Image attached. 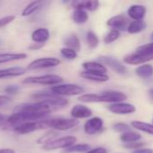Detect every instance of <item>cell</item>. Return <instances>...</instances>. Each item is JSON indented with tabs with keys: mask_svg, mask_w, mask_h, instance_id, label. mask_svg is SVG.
<instances>
[{
	"mask_svg": "<svg viewBox=\"0 0 153 153\" xmlns=\"http://www.w3.org/2000/svg\"><path fill=\"white\" fill-rule=\"evenodd\" d=\"M127 96L125 93L121 91H105L102 93H88L81 95L78 98V100L86 103H96V102H110V103H118L125 100Z\"/></svg>",
	"mask_w": 153,
	"mask_h": 153,
	"instance_id": "obj_1",
	"label": "cell"
},
{
	"mask_svg": "<svg viewBox=\"0 0 153 153\" xmlns=\"http://www.w3.org/2000/svg\"><path fill=\"white\" fill-rule=\"evenodd\" d=\"M32 98L39 101H45L49 103L55 110L66 107L69 104L68 100L50 92H37L32 94Z\"/></svg>",
	"mask_w": 153,
	"mask_h": 153,
	"instance_id": "obj_2",
	"label": "cell"
},
{
	"mask_svg": "<svg viewBox=\"0 0 153 153\" xmlns=\"http://www.w3.org/2000/svg\"><path fill=\"white\" fill-rule=\"evenodd\" d=\"M46 127L52 128L58 131H67L78 125V121L74 118H52L44 120Z\"/></svg>",
	"mask_w": 153,
	"mask_h": 153,
	"instance_id": "obj_3",
	"label": "cell"
},
{
	"mask_svg": "<svg viewBox=\"0 0 153 153\" xmlns=\"http://www.w3.org/2000/svg\"><path fill=\"white\" fill-rule=\"evenodd\" d=\"M63 82V78L57 74H45L40 76L28 77L23 81L27 84H42V85H59Z\"/></svg>",
	"mask_w": 153,
	"mask_h": 153,
	"instance_id": "obj_4",
	"label": "cell"
},
{
	"mask_svg": "<svg viewBox=\"0 0 153 153\" xmlns=\"http://www.w3.org/2000/svg\"><path fill=\"white\" fill-rule=\"evenodd\" d=\"M84 88L78 84H59L51 88L52 93L58 96H73L84 92Z\"/></svg>",
	"mask_w": 153,
	"mask_h": 153,
	"instance_id": "obj_5",
	"label": "cell"
},
{
	"mask_svg": "<svg viewBox=\"0 0 153 153\" xmlns=\"http://www.w3.org/2000/svg\"><path fill=\"white\" fill-rule=\"evenodd\" d=\"M77 138L74 136H65L61 137L59 139H55L54 141L43 145L42 149L45 151H53V150H58V149H67L74 143H76Z\"/></svg>",
	"mask_w": 153,
	"mask_h": 153,
	"instance_id": "obj_6",
	"label": "cell"
},
{
	"mask_svg": "<svg viewBox=\"0 0 153 153\" xmlns=\"http://www.w3.org/2000/svg\"><path fill=\"white\" fill-rule=\"evenodd\" d=\"M60 64V60L55 57H42L38 58L31 62L28 65L26 70H37V69H44L57 66Z\"/></svg>",
	"mask_w": 153,
	"mask_h": 153,
	"instance_id": "obj_7",
	"label": "cell"
},
{
	"mask_svg": "<svg viewBox=\"0 0 153 153\" xmlns=\"http://www.w3.org/2000/svg\"><path fill=\"white\" fill-rule=\"evenodd\" d=\"M47 128L44 123V120L41 121H33V122H25L17 126H15L13 130L20 134H30L38 130H41Z\"/></svg>",
	"mask_w": 153,
	"mask_h": 153,
	"instance_id": "obj_8",
	"label": "cell"
},
{
	"mask_svg": "<svg viewBox=\"0 0 153 153\" xmlns=\"http://www.w3.org/2000/svg\"><path fill=\"white\" fill-rule=\"evenodd\" d=\"M108 110L112 113L117 114V115H128L134 113L136 111V108L134 105L125 102H118L111 104L107 107Z\"/></svg>",
	"mask_w": 153,
	"mask_h": 153,
	"instance_id": "obj_9",
	"label": "cell"
},
{
	"mask_svg": "<svg viewBox=\"0 0 153 153\" xmlns=\"http://www.w3.org/2000/svg\"><path fill=\"white\" fill-rule=\"evenodd\" d=\"M99 60L108 65L111 69H113L115 73L117 74H125L127 73V68L125 65H124L119 60L112 57V56H100L99 57Z\"/></svg>",
	"mask_w": 153,
	"mask_h": 153,
	"instance_id": "obj_10",
	"label": "cell"
},
{
	"mask_svg": "<svg viewBox=\"0 0 153 153\" xmlns=\"http://www.w3.org/2000/svg\"><path fill=\"white\" fill-rule=\"evenodd\" d=\"M104 122L100 117H95L87 120L84 125V131L87 134H96L103 129Z\"/></svg>",
	"mask_w": 153,
	"mask_h": 153,
	"instance_id": "obj_11",
	"label": "cell"
},
{
	"mask_svg": "<svg viewBox=\"0 0 153 153\" xmlns=\"http://www.w3.org/2000/svg\"><path fill=\"white\" fill-rule=\"evenodd\" d=\"M129 24H130V22H129L128 18H126L125 16L121 15V14L113 16L107 21V25L115 30H127Z\"/></svg>",
	"mask_w": 153,
	"mask_h": 153,
	"instance_id": "obj_12",
	"label": "cell"
},
{
	"mask_svg": "<svg viewBox=\"0 0 153 153\" xmlns=\"http://www.w3.org/2000/svg\"><path fill=\"white\" fill-rule=\"evenodd\" d=\"M71 117L74 119H81V118H87L92 116V110L89 109L87 107L84 105H75L71 111H70Z\"/></svg>",
	"mask_w": 153,
	"mask_h": 153,
	"instance_id": "obj_13",
	"label": "cell"
},
{
	"mask_svg": "<svg viewBox=\"0 0 153 153\" xmlns=\"http://www.w3.org/2000/svg\"><path fill=\"white\" fill-rule=\"evenodd\" d=\"M153 60V56H144V55H141L138 53H133L131 55H128L126 56H124V61L126 64L129 65H140V64H145L146 62L151 61Z\"/></svg>",
	"mask_w": 153,
	"mask_h": 153,
	"instance_id": "obj_14",
	"label": "cell"
},
{
	"mask_svg": "<svg viewBox=\"0 0 153 153\" xmlns=\"http://www.w3.org/2000/svg\"><path fill=\"white\" fill-rule=\"evenodd\" d=\"M146 7L142 4H133L128 9V15L134 21H142L146 14Z\"/></svg>",
	"mask_w": 153,
	"mask_h": 153,
	"instance_id": "obj_15",
	"label": "cell"
},
{
	"mask_svg": "<svg viewBox=\"0 0 153 153\" xmlns=\"http://www.w3.org/2000/svg\"><path fill=\"white\" fill-rule=\"evenodd\" d=\"M50 38V31L46 28H39L32 33V39L38 44H44Z\"/></svg>",
	"mask_w": 153,
	"mask_h": 153,
	"instance_id": "obj_16",
	"label": "cell"
},
{
	"mask_svg": "<svg viewBox=\"0 0 153 153\" xmlns=\"http://www.w3.org/2000/svg\"><path fill=\"white\" fill-rule=\"evenodd\" d=\"M80 76L86 80H89V81L96 82H107L109 80V76L107 74L87 72V71L80 73Z\"/></svg>",
	"mask_w": 153,
	"mask_h": 153,
	"instance_id": "obj_17",
	"label": "cell"
},
{
	"mask_svg": "<svg viewBox=\"0 0 153 153\" xmlns=\"http://www.w3.org/2000/svg\"><path fill=\"white\" fill-rule=\"evenodd\" d=\"M72 5L76 9L80 10H88V11H96L99 6V2L96 0L92 1H74Z\"/></svg>",
	"mask_w": 153,
	"mask_h": 153,
	"instance_id": "obj_18",
	"label": "cell"
},
{
	"mask_svg": "<svg viewBox=\"0 0 153 153\" xmlns=\"http://www.w3.org/2000/svg\"><path fill=\"white\" fill-rule=\"evenodd\" d=\"M26 73V69L23 67H9L5 69L0 70V79L1 78H6V77H16L21 76Z\"/></svg>",
	"mask_w": 153,
	"mask_h": 153,
	"instance_id": "obj_19",
	"label": "cell"
},
{
	"mask_svg": "<svg viewBox=\"0 0 153 153\" xmlns=\"http://www.w3.org/2000/svg\"><path fill=\"white\" fill-rule=\"evenodd\" d=\"M82 66L87 72L99 73V74H106V73H107L106 67L104 65L97 63V62H93V61L84 62Z\"/></svg>",
	"mask_w": 153,
	"mask_h": 153,
	"instance_id": "obj_20",
	"label": "cell"
},
{
	"mask_svg": "<svg viewBox=\"0 0 153 153\" xmlns=\"http://www.w3.org/2000/svg\"><path fill=\"white\" fill-rule=\"evenodd\" d=\"M27 57V55L24 53H1L0 54V64L23 60Z\"/></svg>",
	"mask_w": 153,
	"mask_h": 153,
	"instance_id": "obj_21",
	"label": "cell"
},
{
	"mask_svg": "<svg viewBox=\"0 0 153 153\" xmlns=\"http://www.w3.org/2000/svg\"><path fill=\"white\" fill-rule=\"evenodd\" d=\"M64 44L67 46V48H71L75 51H79L80 48H81V45H80V40L78 39V37L75 34L73 35H70L69 37H68L66 39H65V42Z\"/></svg>",
	"mask_w": 153,
	"mask_h": 153,
	"instance_id": "obj_22",
	"label": "cell"
},
{
	"mask_svg": "<svg viewBox=\"0 0 153 153\" xmlns=\"http://www.w3.org/2000/svg\"><path fill=\"white\" fill-rule=\"evenodd\" d=\"M42 4H43L42 1H33V2H31L23 10L22 16H29V15H31L32 13H33L34 12H36L37 10L40 9L41 7Z\"/></svg>",
	"mask_w": 153,
	"mask_h": 153,
	"instance_id": "obj_23",
	"label": "cell"
},
{
	"mask_svg": "<svg viewBox=\"0 0 153 153\" xmlns=\"http://www.w3.org/2000/svg\"><path fill=\"white\" fill-rule=\"evenodd\" d=\"M72 19L75 23L77 24H84L88 20V14L85 10L76 9L73 12Z\"/></svg>",
	"mask_w": 153,
	"mask_h": 153,
	"instance_id": "obj_24",
	"label": "cell"
},
{
	"mask_svg": "<svg viewBox=\"0 0 153 153\" xmlns=\"http://www.w3.org/2000/svg\"><path fill=\"white\" fill-rule=\"evenodd\" d=\"M141 138H142V136L140 134H138L136 132L129 131V132H126L124 134H122L120 140L125 143H132L138 142Z\"/></svg>",
	"mask_w": 153,
	"mask_h": 153,
	"instance_id": "obj_25",
	"label": "cell"
},
{
	"mask_svg": "<svg viewBox=\"0 0 153 153\" xmlns=\"http://www.w3.org/2000/svg\"><path fill=\"white\" fill-rule=\"evenodd\" d=\"M146 29V23L143 21H133L130 22L127 31L131 34L139 33Z\"/></svg>",
	"mask_w": 153,
	"mask_h": 153,
	"instance_id": "obj_26",
	"label": "cell"
},
{
	"mask_svg": "<svg viewBox=\"0 0 153 153\" xmlns=\"http://www.w3.org/2000/svg\"><path fill=\"white\" fill-rule=\"evenodd\" d=\"M132 126L139 131H142V132H144V133H147L149 134L153 135V125L142 122V121H133Z\"/></svg>",
	"mask_w": 153,
	"mask_h": 153,
	"instance_id": "obj_27",
	"label": "cell"
},
{
	"mask_svg": "<svg viewBox=\"0 0 153 153\" xmlns=\"http://www.w3.org/2000/svg\"><path fill=\"white\" fill-rule=\"evenodd\" d=\"M136 74L142 78H150L153 75V66L151 65H142L136 69Z\"/></svg>",
	"mask_w": 153,
	"mask_h": 153,
	"instance_id": "obj_28",
	"label": "cell"
},
{
	"mask_svg": "<svg viewBox=\"0 0 153 153\" xmlns=\"http://www.w3.org/2000/svg\"><path fill=\"white\" fill-rule=\"evenodd\" d=\"M90 151V146L88 144H74L67 149H65L64 153H80V152H87Z\"/></svg>",
	"mask_w": 153,
	"mask_h": 153,
	"instance_id": "obj_29",
	"label": "cell"
},
{
	"mask_svg": "<svg viewBox=\"0 0 153 153\" xmlns=\"http://www.w3.org/2000/svg\"><path fill=\"white\" fill-rule=\"evenodd\" d=\"M58 135V134L54 131V130H50L49 132H47L45 134H43L42 136H41L38 140H37V143L39 144H47L52 141H54L53 139Z\"/></svg>",
	"mask_w": 153,
	"mask_h": 153,
	"instance_id": "obj_30",
	"label": "cell"
},
{
	"mask_svg": "<svg viewBox=\"0 0 153 153\" xmlns=\"http://www.w3.org/2000/svg\"><path fill=\"white\" fill-rule=\"evenodd\" d=\"M136 53L144 55V56H153V42L138 47L136 48Z\"/></svg>",
	"mask_w": 153,
	"mask_h": 153,
	"instance_id": "obj_31",
	"label": "cell"
},
{
	"mask_svg": "<svg viewBox=\"0 0 153 153\" xmlns=\"http://www.w3.org/2000/svg\"><path fill=\"white\" fill-rule=\"evenodd\" d=\"M87 45L90 48H96L99 43V39L97 38L96 34L95 32H93L92 30H89L87 33Z\"/></svg>",
	"mask_w": 153,
	"mask_h": 153,
	"instance_id": "obj_32",
	"label": "cell"
},
{
	"mask_svg": "<svg viewBox=\"0 0 153 153\" xmlns=\"http://www.w3.org/2000/svg\"><path fill=\"white\" fill-rule=\"evenodd\" d=\"M120 37V32L117 30L112 29L104 38V42L106 44H110L114 41H115Z\"/></svg>",
	"mask_w": 153,
	"mask_h": 153,
	"instance_id": "obj_33",
	"label": "cell"
},
{
	"mask_svg": "<svg viewBox=\"0 0 153 153\" xmlns=\"http://www.w3.org/2000/svg\"><path fill=\"white\" fill-rule=\"evenodd\" d=\"M60 54L67 59H69V60H73L75 59L77 56H78V53L77 51L71 49V48H64L60 50Z\"/></svg>",
	"mask_w": 153,
	"mask_h": 153,
	"instance_id": "obj_34",
	"label": "cell"
},
{
	"mask_svg": "<svg viewBox=\"0 0 153 153\" xmlns=\"http://www.w3.org/2000/svg\"><path fill=\"white\" fill-rule=\"evenodd\" d=\"M8 117L0 114V131H6L12 129V126L8 123Z\"/></svg>",
	"mask_w": 153,
	"mask_h": 153,
	"instance_id": "obj_35",
	"label": "cell"
},
{
	"mask_svg": "<svg viewBox=\"0 0 153 153\" xmlns=\"http://www.w3.org/2000/svg\"><path fill=\"white\" fill-rule=\"evenodd\" d=\"M113 128L115 131L118 132V133H126V132H129L130 131V126L126 124H124V123H116L113 126Z\"/></svg>",
	"mask_w": 153,
	"mask_h": 153,
	"instance_id": "obj_36",
	"label": "cell"
},
{
	"mask_svg": "<svg viewBox=\"0 0 153 153\" xmlns=\"http://www.w3.org/2000/svg\"><path fill=\"white\" fill-rule=\"evenodd\" d=\"M14 19H15L14 15H8V16H5V17L0 18V28L5 27L7 24L11 23Z\"/></svg>",
	"mask_w": 153,
	"mask_h": 153,
	"instance_id": "obj_37",
	"label": "cell"
},
{
	"mask_svg": "<svg viewBox=\"0 0 153 153\" xmlns=\"http://www.w3.org/2000/svg\"><path fill=\"white\" fill-rule=\"evenodd\" d=\"M144 145V143L142 142H136V143H125L124 147L127 149H133V150H138L141 149Z\"/></svg>",
	"mask_w": 153,
	"mask_h": 153,
	"instance_id": "obj_38",
	"label": "cell"
},
{
	"mask_svg": "<svg viewBox=\"0 0 153 153\" xmlns=\"http://www.w3.org/2000/svg\"><path fill=\"white\" fill-rule=\"evenodd\" d=\"M5 92H6V93H8V94H13V95H14V94H16L17 92H18V91H19V87L17 86V85H9V86H7L6 88H5Z\"/></svg>",
	"mask_w": 153,
	"mask_h": 153,
	"instance_id": "obj_39",
	"label": "cell"
},
{
	"mask_svg": "<svg viewBox=\"0 0 153 153\" xmlns=\"http://www.w3.org/2000/svg\"><path fill=\"white\" fill-rule=\"evenodd\" d=\"M11 102V98L8 96H5V95H0V108L3 106L7 105L8 103Z\"/></svg>",
	"mask_w": 153,
	"mask_h": 153,
	"instance_id": "obj_40",
	"label": "cell"
},
{
	"mask_svg": "<svg viewBox=\"0 0 153 153\" xmlns=\"http://www.w3.org/2000/svg\"><path fill=\"white\" fill-rule=\"evenodd\" d=\"M87 153H107V150L103 147H97L88 151Z\"/></svg>",
	"mask_w": 153,
	"mask_h": 153,
	"instance_id": "obj_41",
	"label": "cell"
},
{
	"mask_svg": "<svg viewBox=\"0 0 153 153\" xmlns=\"http://www.w3.org/2000/svg\"><path fill=\"white\" fill-rule=\"evenodd\" d=\"M133 153H153V150L151 149H138V150H135L133 151Z\"/></svg>",
	"mask_w": 153,
	"mask_h": 153,
	"instance_id": "obj_42",
	"label": "cell"
},
{
	"mask_svg": "<svg viewBox=\"0 0 153 153\" xmlns=\"http://www.w3.org/2000/svg\"><path fill=\"white\" fill-rule=\"evenodd\" d=\"M42 46H43V44H38V43H34V45L31 46L29 48H30V49H33V50H35V49H39V48H41Z\"/></svg>",
	"mask_w": 153,
	"mask_h": 153,
	"instance_id": "obj_43",
	"label": "cell"
},
{
	"mask_svg": "<svg viewBox=\"0 0 153 153\" xmlns=\"http://www.w3.org/2000/svg\"><path fill=\"white\" fill-rule=\"evenodd\" d=\"M0 153H15L12 149H0Z\"/></svg>",
	"mask_w": 153,
	"mask_h": 153,
	"instance_id": "obj_44",
	"label": "cell"
},
{
	"mask_svg": "<svg viewBox=\"0 0 153 153\" xmlns=\"http://www.w3.org/2000/svg\"><path fill=\"white\" fill-rule=\"evenodd\" d=\"M149 95H150L151 99L153 100V89H151V90L149 91Z\"/></svg>",
	"mask_w": 153,
	"mask_h": 153,
	"instance_id": "obj_45",
	"label": "cell"
},
{
	"mask_svg": "<svg viewBox=\"0 0 153 153\" xmlns=\"http://www.w3.org/2000/svg\"><path fill=\"white\" fill-rule=\"evenodd\" d=\"M151 39H152V40H153V33H152V34H151Z\"/></svg>",
	"mask_w": 153,
	"mask_h": 153,
	"instance_id": "obj_46",
	"label": "cell"
}]
</instances>
